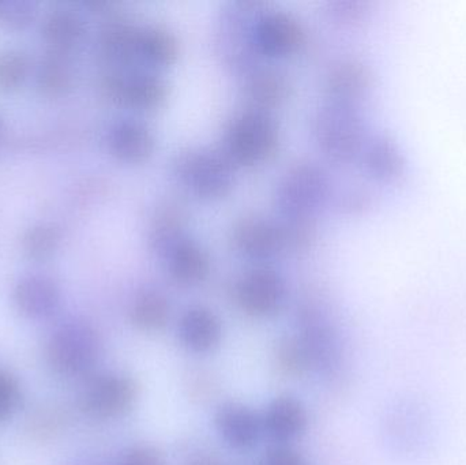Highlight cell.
<instances>
[{"label":"cell","instance_id":"6da1fadb","mask_svg":"<svg viewBox=\"0 0 466 465\" xmlns=\"http://www.w3.org/2000/svg\"><path fill=\"white\" fill-rule=\"evenodd\" d=\"M103 355V339L85 319H67L46 336L43 347L46 365L62 379L90 376Z\"/></svg>","mask_w":466,"mask_h":465},{"label":"cell","instance_id":"7a4b0ae2","mask_svg":"<svg viewBox=\"0 0 466 465\" xmlns=\"http://www.w3.org/2000/svg\"><path fill=\"white\" fill-rule=\"evenodd\" d=\"M227 157L238 164L262 163L276 153L279 128L262 109L236 116L227 130Z\"/></svg>","mask_w":466,"mask_h":465},{"label":"cell","instance_id":"3957f363","mask_svg":"<svg viewBox=\"0 0 466 465\" xmlns=\"http://www.w3.org/2000/svg\"><path fill=\"white\" fill-rule=\"evenodd\" d=\"M138 399V387L133 377L125 373L97 374L89 381L79 396V409L97 420H115L133 409Z\"/></svg>","mask_w":466,"mask_h":465},{"label":"cell","instance_id":"277c9868","mask_svg":"<svg viewBox=\"0 0 466 465\" xmlns=\"http://www.w3.org/2000/svg\"><path fill=\"white\" fill-rule=\"evenodd\" d=\"M175 175L201 198L218 199L231 191V161L226 156L207 150H187L174 161Z\"/></svg>","mask_w":466,"mask_h":465},{"label":"cell","instance_id":"5b68a950","mask_svg":"<svg viewBox=\"0 0 466 465\" xmlns=\"http://www.w3.org/2000/svg\"><path fill=\"white\" fill-rule=\"evenodd\" d=\"M233 298L247 316L268 318L284 308L287 284L276 270L255 268L236 281Z\"/></svg>","mask_w":466,"mask_h":465},{"label":"cell","instance_id":"8992f818","mask_svg":"<svg viewBox=\"0 0 466 465\" xmlns=\"http://www.w3.org/2000/svg\"><path fill=\"white\" fill-rule=\"evenodd\" d=\"M318 141L326 155L336 160H348L358 153L361 144V125L352 106L334 104L323 108L317 119Z\"/></svg>","mask_w":466,"mask_h":465},{"label":"cell","instance_id":"52a82bcc","mask_svg":"<svg viewBox=\"0 0 466 465\" xmlns=\"http://www.w3.org/2000/svg\"><path fill=\"white\" fill-rule=\"evenodd\" d=\"M328 177L314 164H298L282 179L277 193L279 207L293 218H306L328 194Z\"/></svg>","mask_w":466,"mask_h":465},{"label":"cell","instance_id":"ba28073f","mask_svg":"<svg viewBox=\"0 0 466 465\" xmlns=\"http://www.w3.org/2000/svg\"><path fill=\"white\" fill-rule=\"evenodd\" d=\"M11 305L22 318L44 321L59 311L62 289L54 278L43 273H29L14 283Z\"/></svg>","mask_w":466,"mask_h":465},{"label":"cell","instance_id":"9c48e42d","mask_svg":"<svg viewBox=\"0 0 466 465\" xmlns=\"http://www.w3.org/2000/svg\"><path fill=\"white\" fill-rule=\"evenodd\" d=\"M213 425L224 444L238 452L254 450L263 436L260 414L238 401L220 404L213 415Z\"/></svg>","mask_w":466,"mask_h":465},{"label":"cell","instance_id":"30bf717a","mask_svg":"<svg viewBox=\"0 0 466 465\" xmlns=\"http://www.w3.org/2000/svg\"><path fill=\"white\" fill-rule=\"evenodd\" d=\"M101 87L111 100L138 109L157 108L167 98L166 84L152 74H109Z\"/></svg>","mask_w":466,"mask_h":465},{"label":"cell","instance_id":"8fae6325","mask_svg":"<svg viewBox=\"0 0 466 465\" xmlns=\"http://www.w3.org/2000/svg\"><path fill=\"white\" fill-rule=\"evenodd\" d=\"M177 339L191 354H210L223 340V322L207 306H191L177 322Z\"/></svg>","mask_w":466,"mask_h":465},{"label":"cell","instance_id":"7c38bea8","mask_svg":"<svg viewBox=\"0 0 466 465\" xmlns=\"http://www.w3.org/2000/svg\"><path fill=\"white\" fill-rule=\"evenodd\" d=\"M262 418L263 434L276 444H288L306 433L309 418L306 406L289 395L274 398L266 406Z\"/></svg>","mask_w":466,"mask_h":465},{"label":"cell","instance_id":"4fadbf2b","mask_svg":"<svg viewBox=\"0 0 466 465\" xmlns=\"http://www.w3.org/2000/svg\"><path fill=\"white\" fill-rule=\"evenodd\" d=\"M232 242L238 253L249 258H268L288 243L287 229L266 218L244 217L233 227Z\"/></svg>","mask_w":466,"mask_h":465},{"label":"cell","instance_id":"5bb4252c","mask_svg":"<svg viewBox=\"0 0 466 465\" xmlns=\"http://www.w3.org/2000/svg\"><path fill=\"white\" fill-rule=\"evenodd\" d=\"M300 24L284 13H268L257 18L254 44L257 51L268 56H287L303 44Z\"/></svg>","mask_w":466,"mask_h":465},{"label":"cell","instance_id":"9a60e30c","mask_svg":"<svg viewBox=\"0 0 466 465\" xmlns=\"http://www.w3.org/2000/svg\"><path fill=\"white\" fill-rule=\"evenodd\" d=\"M108 149L115 157L126 163H142L152 156L155 138L144 123L120 120L108 131Z\"/></svg>","mask_w":466,"mask_h":465},{"label":"cell","instance_id":"2e32d148","mask_svg":"<svg viewBox=\"0 0 466 465\" xmlns=\"http://www.w3.org/2000/svg\"><path fill=\"white\" fill-rule=\"evenodd\" d=\"M168 270L177 283L197 286L209 275V257L197 243L182 239L168 251Z\"/></svg>","mask_w":466,"mask_h":465},{"label":"cell","instance_id":"e0dca14e","mask_svg":"<svg viewBox=\"0 0 466 465\" xmlns=\"http://www.w3.org/2000/svg\"><path fill=\"white\" fill-rule=\"evenodd\" d=\"M41 30L54 52L66 54L82 43L86 27L84 19L74 11L56 10L46 16Z\"/></svg>","mask_w":466,"mask_h":465},{"label":"cell","instance_id":"ac0fdd59","mask_svg":"<svg viewBox=\"0 0 466 465\" xmlns=\"http://www.w3.org/2000/svg\"><path fill=\"white\" fill-rule=\"evenodd\" d=\"M128 316L137 329L142 332H157L168 322L171 305L166 295L155 289H147L134 298Z\"/></svg>","mask_w":466,"mask_h":465},{"label":"cell","instance_id":"d6986e66","mask_svg":"<svg viewBox=\"0 0 466 465\" xmlns=\"http://www.w3.org/2000/svg\"><path fill=\"white\" fill-rule=\"evenodd\" d=\"M137 56L152 65H171L177 57V40L171 33L160 27L138 30Z\"/></svg>","mask_w":466,"mask_h":465},{"label":"cell","instance_id":"ffe728a7","mask_svg":"<svg viewBox=\"0 0 466 465\" xmlns=\"http://www.w3.org/2000/svg\"><path fill=\"white\" fill-rule=\"evenodd\" d=\"M137 37L138 29L125 22H114L101 32L100 52L111 62H127L137 56Z\"/></svg>","mask_w":466,"mask_h":465},{"label":"cell","instance_id":"44dd1931","mask_svg":"<svg viewBox=\"0 0 466 465\" xmlns=\"http://www.w3.org/2000/svg\"><path fill=\"white\" fill-rule=\"evenodd\" d=\"M247 96L260 108L279 106L289 96L290 85L282 74L277 71H259L249 78Z\"/></svg>","mask_w":466,"mask_h":465},{"label":"cell","instance_id":"7402d4cb","mask_svg":"<svg viewBox=\"0 0 466 465\" xmlns=\"http://www.w3.org/2000/svg\"><path fill=\"white\" fill-rule=\"evenodd\" d=\"M62 242L60 229L54 224L41 223L30 227L24 237L21 246L25 256L35 262L48 261L59 250Z\"/></svg>","mask_w":466,"mask_h":465},{"label":"cell","instance_id":"603a6c76","mask_svg":"<svg viewBox=\"0 0 466 465\" xmlns=\"http://www.w3.org/2000/svg\"><path fill=\"white\" fill-rule=\"evenodd\" d=\"M63 55L65 54L52 52L51 55L44 57L38 68L37 85L46 96L57 97L70 89L73 73Z\"/></svg>","mask_w":466,"mask_h":465},{"label":"cell","instance_id":"cb8c5ba5","mask_svg":"<svg viewBox=\"0 0 466 465\" xmlns=\"http://www.w3.org/2000/svg\"><path fill=\"white\" fill-rule=\"evenodd\" d=\"M185 221L182 207L174 202L164 205L157 212L155 224L152 227L150 240L157 250H167L168 253L179 242L180 228Z\"/></svg>","mask_w":466,"mask_h":465},{"label":"cell","instance_id":"d4e9b609","mask_svg":"<svg viewBox=\"0 0 466 465\" xmlns=\"http://www.w3.org/2000/svg\"><path fill=\"white\" fill-rule=\"evenodd\" d=\"M276 360L285 376H303L312 368L311 358L300 339L287 338L279 341L277 344Z\"/></svg>","mask_w":466,"mask_h":465},{"label":"cell","instance_id":"484cf974","mask_svg":"<svg viewBox=\"0 0 466 465\" xmlns=\"http://www.w3.org/2000/svg\"><path fill=\"white\" fill-rule=\"evenodd\" d=\"M30 63L26 55L18 51L0 54V90L13 92L18 89L29 76Z\"/></svg>","mask_w":466,"mask_h":465},{"label":"cell","instance_id":"4316f807","mask_svg":"<svg viewBox=\"0 0 466 465\" xmlns=\"http://www.w3.org/2000/svg\"><path fill=\"white\" fill-rule=\"evenodd\" d=\"M21 401V382L10 371L0 369V425L15 415Z\"/></svg>","mask_w":466,"mask_h":465},{"label":"cell","instance_id":"83f0119b","mask_svg":"<svg viewBox=\"0 0 466 465\" xmlns=\"http://www.w3.org/2000/svg\"><path fill=\"white\" fill-rule=\"evenodd\" d=\"M35 16L33 5L26 2H0V25L11 29H24Z\"/></svg>","mask_w":466,"mask_h":465},{"label":"cell","instance_id":"f1b7e54d","mask_svg":"<svg viewBox=\"0 0 466 465\" xmlns=\"http://www.w3.org/2000/svg\"><path fill=\"white\" fill-rule=\"evenodd\" d=\"M119 465H167L163 453L152 445L137 444L127 448L119 459Z\"/></svg>","mask_w":466,"mask_h":465},{"label":"cell","instance_id":"f546056e","mask_svg":"<svg viewBox=\"0 0 466 465\" xmlns=\"http://www.w3.org/2000/svg\"><path fill=\"white\" fill-rule=\"evenodd\" d=\"M260 465H307L300 452L288 444H276L263 456Z\"/></svg>","mask_w":466,"mask_h":465},{"label":"cell","instance_id":"4dcf8cb0","mask_svg":"<svg viewBox=\"0 0 466 465\" xmlns=\"http://www.w3.org/2000/svg\"><path fill=\"white\" fill-rule=\"evenodd\" d=\"M187 465H224L213 455H201L194 458Z\"/></svg>","mask_w":466,"mask_h":465},{"label":"cell","instance_id":"1f68e13d","mask_svg":"<svg viewBox=\"0 0 466 465\" xmlns=\"http://www.w3.org/2000/svg\"><path fill=\"white\" fill-rule=\"evenodd\" d=\"M0 130H2V127H0Z\"/></svg>","mask_w":466,"mask_h":465}]
</instances>
